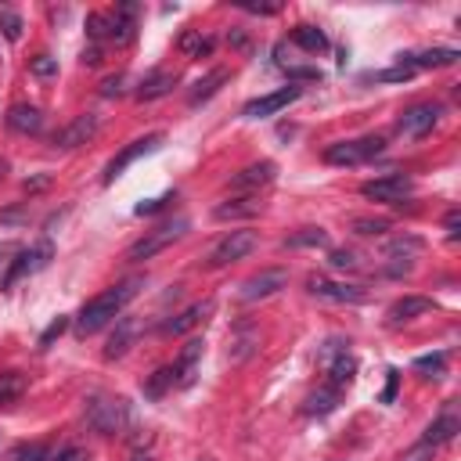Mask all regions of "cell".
I'll return each instance as SVG.
<instances>
[{
	"instance_id": "cell-1",
	"label": "cell",
	"mask_w": 461,
	"mask_h": 461,
	"mask_svg": "<svg viewBox=\"0 0 461 461\" xmlns=\"http://www.w3.org/2000/svg\"><path fill=\"white\" fill-rule=\"evenodd\" d=\"M140 285H144V277H126V281H119V285L97 292L94 299H86L83 310L76 313V331H79V335H94V331H101L108 321H115V317L126 310L130 299H137Z\"/></svg>"
},
{
	"instance_id": "cell-2",
	"label": "cell",
	"mask_w": 461,
	"mask_h": 461,
	"mask_svg": "<svg viewBox=\"0 0 461 461\" xmlns=\"http://www.w3.org/2000/svg\"><path fill=\"white\" fill-rule=\"evenodd\" d=\"M83 414H86V425H90L94 432H101V436H119V432L126 429V421H130L126 400L108 396V393H94V396L86 400Z\"/></svg>"
},
{
	"instance_id": "cell-3",
	"label": "cell",
	"mask_w": 461,
	"mask_h": 461,
	"mask_svg": "<svg viewBox=\"0 0 461 461\" xmlns=\"http://www.w3.org/2000/svg\"><path fill=\"white\" fill-rule=\"evenodd\" d=\"M187 227H191V220L187 216H176V220H166L162 227H155V230H148L140 241H133L130 249H126V259H151V256H158L162 249H169L173 241H180L184 234H187Z\"/></svg>"
},
{
	"instance_id": "cell-4",
	"label": "cell",
	"mask_w": 461,
	"mask_h": 461,
	"mask_svg": "<svg viewBox=\"0 0 461 461\" xmlns=\"http://www.w3.org/2000/svg\"><path fill=\"white\" fill-rule=\"evenodd\" d=\"M346 346H349V342H342V339H328L324 349H321L324 375H328V385H331V389H346V385L357 378V357H353Z\"/></svg>"
},
{
	"instance_id": "cell-5",
	"label": "cell",
	"mask_w": 461,
	"mask_h": 461,
	"mask_svg": "<svg viewBox=\"0 0 461 461\" xmlns=\"http://www.w3.org/2000/svg\"><path fill=\"white\" fill-rule=\"evenodd\" d=\"M385 140L382 137H357V140H335L324 148V162L331 166H360L375 155H382Z\"/></svg>"
},
{
	"instance_id": "cell-6",
	"label": "cell",
	"mask_w": 461,
	"mask_h": 461,
	"mask_svg": "<svg viewBox=\"0 0 461 461\" xmlns=\"http://www.w3.org/2000/svg\"><path fill=\"white\" fill-rule=\"evenodd\" d=\"M256 249V230H249V227H238V230H227L212 249H209V267H227V263H238V259H245L249 252Z\"/></svg>"
},
{
	"instance_id": "cell-7",
	"label": "cell",
	"mask_w": 461,
	"mask_h": 461,
	"mask_svg": "<svg viewBox=\"0 0 461 461\" xmlns=\"http://www.w3.org/2000/svg\"><path fill=\"white\" fill-rule=\"evenodd\" d=\"M50 256H54V245H50V241H36L32 249H22V252L11 259L7 274H4V288H14L22 277L40 274V270L50 263Z\"/></svg>"
},
{
	"instance_id": "cell-8",
	"label": "cell",
	"mask_w": 461,
	"mask_h": 461,
	"mask_svg": "<svg viewBox=\"0 0 461 461\" xmlns=\"http://www.w3.org/2000/svg\"><path fill=\"white\" fill-rule=\"evenodd\" d=\"M360 194L371 198V202H403L414 194V180L407 173H385V176H375L367 184H360Z\"/></svg>"
},
{
	"instance_id": "cell-9",
	"label": "cell",
	"mask_w": 461,
	"mask_h": 461,
	"mask_svg": "<svg viewBox=\"0 0 461 461\" xmlns=\"http://www.w3.org/2000/svg\"><path fill=\"white\" fill-rule=\"evenodd\" d=\"M281 288H288V270L270 267V270H259V274L245 277V281L238 285V299H241V303H259V299L277 295Z\"/></svg>"
},
{
	"instance_id": "cell-10",
	"label": "cell",
	"mask_w": 461,
	"mask_h": 461,
	"mask_svg": "<svg viewBox=\"0 0 461 461\" xmlns=\"http://www.w3.org/2000/svg\"><path fill=\"white\" fill-rule=\"evenodd\" d=\"M306 292L317 295V299H328V303H364L367 292L360 285H346V281H328L324 274H310L306 277Z\"/></svg>"
},
{
	"instance_id": "cell-11",
	"label": "cell",
	"mask_w": 461,
	"mask_h": 461,
	"mask_svg": "<svg viewBox=\"0 0 461 461\" xmlns=\"http://www.w3.org/2000/svg\"><path fill=\"white\" fill-rule=\"evenodd\" d=\"M162 140H166L162 133H148V137H137V140H130V144H126V148H122V151H119V155H115V158L104 166V184H112L115 176H122V169H126V166H133L140 155H151V151H158V148H162Z\"/></svg>"
},
{
	"instance_id": "cell-12",
	"label": "cell",
	"mask_w": 461,
	"mask_h": 461,
	"mask_svg": "<svg viewBox=\"0 0 461 461\" xmlns=\"http://www.w3.org/2000/svg\"><path fill=\"white\" fill-rule=\"evenodd\" d=\"M299 97H303V86H299V83H288V86H281V90H274V94H263V97L249 101V104L241 108V115H245V119H267V115H277L281 108H288V104L299 101Z\"/></svg>"
},
{
	"instance_id": "cell-13",
	"label": "cell",
	"mask_w": 461,
	"mask_h": 461,
	"mask_svg": "<svg viewBox=\"0 0 461 461\" xmlns=\"http://www.w3.org/2000/svg\"><path fill=\"white\" fill-rule=\"evenodd\" d=\"M436 122H439V104L421 101V104H411V108L400 112L396 130H400L403 137H425V133H432Z\"/></svg>"
},
{
	"instance_id": "cell-14",
	"label": "cell",
	"mask_w": 461,
	"mask_h": 461,
	"mask_svg": "<svg viewBox=\"0 0 461 461\" xmlns=\"http://www.w3.org/2000/svg\"><path fill=\"white\" fill-rule=\"evenodd\" d=\"M137 36V4H115V11H108V40L126 47Z\"/></svg>"
},
{
	"instance_id": "cell-15",
	"label": "cell",
	"mask_w": 461,
	"mask_h": 461,
	"mask_svg": "<svg viewBox=\"0 0 461 461\" xmlns=\"http://www.w3.org/2000/svg\"><path fill=\"white\" fill-rule=\"evenodd\" d=\"M94 133H97V115H94V112H83V115H76L68 126H61V130L54 133V148H79V144H86Z\"/></svg>"
},
{
	"instance_id": "cell-16",
	"label": "cell",
	"mask_w": 461,
	"mask_h": 461,
	"mask_svg": "<svg viewBox=\"0 0 461 461\" xmlns=\"http://www.w3.org/2000/svg\"><path fill=\"white\" fill-rule=\"evenodd\" d=\"M202 349H205L202 339H187V342H184V349H180V357H176V364H173V382H176L180 389H187V385L198 378Z\"/></svg>"
},
{
	"instance_id": "cell-17",
	"label": "cell",
	"mask_w": 461,
	"mask_h": 461,
	"mask_svg": "<svg viewBox=\"0 0 461 461\" xmlns=\"http://www.w3.org/2000/svg\"><path fill=\"white\" fill-rule=\"evenodd\" d=\"M461 54L454 50V47H432V50H418V54H400V65H407V68H447V65H454Z\"/></svg>"
},
{
	"instance_id": "cell-18",
	"label": "cell",
	"mask_w": 461,
	"mask_h": 461,
	"mask_svg": "<svg viewBox=\"0 0 461 461\" xmlns=\"http://www.w3.org/2000/svg\"><path fill=\"white\" fill-rule=\"evenodd\" d=\"M209 310H212V299H202V303H191L187 310H180L176 317H169L166 324H162V335H184V331H191V328H198L205 317H209Z\"/></svg>"
},
{
	"instance_id": "cell-19",
	"label": "cell",
	"mask_w": 461,
	"mask_h": 461,
	"mask_svg": "<svg viewBox=\"0 0 461 461\" xmlns=\"http://www.w3.org/2000/svg\"><path fill=\"white\" fill-rule=\"evenodd\" d=\"M274 173H277V166L274 162H252V166H245L234 180H230V187L234 191H259V187H267L270 180H274Z\"/></svg>"
},
{
	"instance_id": "cell-20",
	"label": "cell",
	"mask_w": 461,
	"mask_h": 461,
	"mask_svg": "<svg viewBox=\"0 0 461 461\" xmlns=\"http://www.w3.org/2000/svg\"><path fill=\"white\" fill-rule=\"evenodd\" d=\"M432 310H436V303L429 295H403L389 306V324H403V321H414V317L432 313Z\"/></svg>"
},
{
	"instance_id": "cell-21",
	"label": "cell",
	"mask_w": 461,
	"mask_h": 461,
	"mask_svg": "<svg viewBox=\"0 0 461 461\" xmlns=\"http://www.w3.org/2000/svg\"><path fill=\"white\" fill-rule=\"evenodd\" d=\"M173 86H176V76L166 72V68H155L151 76L140 79V86H137V101H158V97L173 94Z\"/></svg>"
},
{
	"instance_id": "cell-22",
	"label": "cell",
	"mask_w": 461,
	"mask_h": 461,
	"mask_svg": "<svg viewBox=\"0 0 461 461\" xmlns=\"http://www.w3.org/2000/svg\"><path fill=\"white\" fill-rule=\"evenodd\" d=\"M7 126L14 133H40L43 130V112L36 104H14V108H7Z\"/></svg>"
},
{
	"instance_id": "cell-23",
	"label": "cell",
	"mask_w": 461,
	"mask_h": 461,
	"mask_svg": "<svg viewBox=\"0 0 461 461\" xmlns=\"http://www.w3.org/2000/svg\"><path fill=\"white\" fill-rule=\"evenodd\" d=\"M461 432V418H457V411H443L429 429H425V443H432V447H439V443H450L454 436Z\"/></svg>"
},
{
	"instance_id": "cell-24",
	"label": "cell",
	"mask_w": 461,
	"mask_h": 461,
	"mask_svg": "<svg viewBox=\"0 0 461 461\" xmlns=\"http://www.w3.org/2000/svg\"><path fill=\"white\" fill-rule=\"evenodd\" d=\"M292 43L303 47L306 54L328 50V36H324V29H317V25H295V29H292Z\"/></svg>"
},
{
	"instance_id": "cell-25",
	"label": "cell",
	"mask_w": 461,
	"mask_h": 461,
	"mask_svg": "<svg viewBox=\"0 0 461 461\" xmlns=\"http://www.w3.org/2000/svg\"><path fill=\"white\" fill-rule=\"evenodd\" d=\"M339 407V389H331V385H324V389H317V393H310L306 400H303V414H331Z\"/></svg>"
},
{
	"instance_id": "cell-26",
	"label": "cell",
	"mask_w": 461,
	"mask_h": 461,
	"mask_svg": "<svg viewBox=\"0 0 461 461\" xmlns=\"http://www.w3.org/2000/svg\"><path fill=\"white\" fill-rule=\"evenodd\" d=\"M259 212V202L249 194V198H230L223 205H216V220H245V216H256Z\"/></svg>"
},
{
	"instance_id": "cell-27",
	"label": "cell",
	"mask_w": 461,
	"mask_h": 461,
	"mask_svg": "<svg viewBox=\"0 0 461 461\" xmlns=\"http://www.w3.org/2000/svg\"><path fill=\"white\" fill-rule=\"evenodd\" d=\"M25 393V375L22 371H0V407L22 400Z\"/></svg>"
},
{
	"instance_id": "cell-28",
	"label": "cell",
	"mask_w": 461,
	"mask_h": 461,
	"mask_svg": "<svg viewBox=\"0 0 461 461\" xmlns=\"http://www.w3.org/2000/svg\"><path fill=\"white\" fill-rule=\"evenodd\" d=\"M130 342H133V321H126V317H119V331L108 339V346H104V357L108 360H115V357H122L126 349H130Z\"/></svg>"
},
{
	"instance_id": "cell-29",
	"label": "cell",
	"mask_w": 461,
	"mask_h": 461,
	"mask_svg": "<svg viewBox=\"0 0 461 461\" xmlns=\"http://www.w3.org/2000/svg\"><path fill=\"white\" fill-rule=\"evenodd\" d=\"M7 461H54V450L47 443H18L11 447Z\"/></svg>"
},
{
	"instance_id": "cell-30",
	"label": "cell",
	"mask_w": 461,
	"mask_h": 461,
	"mask_svg": "<svg viewBox=\"0 0 461 461\" xmlns=\"http://www.w3.org/2000/svg\"><path fill=\"white\" fill-rule=\"evenodd\" d=\"M220 83H227V68H212L205 79H198V83H194V90H191V104H198V101L212 97V94L220 90Z\"/></svg>"
},
{
	"instance_id": "cell-31",
	"label": "cell",
	"mask_w": 461,
	"mask_h": 461,
	"mask_svg": "<svg viewBox=\"0 0 461 461\" xmlns=\"http://www.w3.org/2000/svg\"><path fill=\"white\" fill-rule=\"evenodd\" d=\"M285 245H292V249H328V234L321 230V227H303L299 234H292Z\"/></svg>"
},
{
	"instance_id": "cell-32",
	"label": "cell",
	"mask_w": 461,
	"mask_h": 461,
	"mask_svg": "<svg viewBox=\"0 0 461 461\" xmlns=\"http://www.w3.org/2000/svg\"><path fill=\"white\" fill-rule=\"evenodd\" d=\"M180 50H187V54L202 58V54H209V50H212V40H209V36H202V32H184V36H180Z\"/></svg>"
},
{
	"instance_id": "cell-33",
	"label": "cell",
	"mask_w": 461,
	"mask_h": 461,
	"mask_svg": "<svg viewBox=\"0 0 461 461\" xmlns=\"http://www.w3.org/2000/svg\"><path fill=\"white\" fill-rule=\"evenodd\" d=\"M169 385H176V382H173V367H158V371H155V375L148 378L144 393H148V396H162V393H166Z\"/></svg>"
},
{
	"instance_id": "cell-34",
	"label": "cell",
	"mask_w": 461,
	"mask_h": 461,
	"mask_svg": "<svg viewBox=\"0 0 461 461\" xmlns=\"http://www.w3.org/2000/svg\"><path fill=\"white\" fill-rule=\"evenodd\" d=\"M29 72H32L36 79H50V76H58V58H50V54H36V58L29 61Z\"/></svg>"
},
{
	"instance_id": "cell-35",
	"label": "cell",
	"mask_w": 461,
	"mask_h": 461,
	"mask_svg": "<svg viewBox=\"0 0 461 461\" xmlns=\"http://www.w3.org/2000/svg\"><path fill=\"white\" fill-rule=\"evenodd\" d=\"M353 230L375 238V234H385V230H389V220H382V216H378V220H375V216H357V220H353Z\"/></svg>"
},
{
	"instance_id": "cell-36",
	"label": "cell",
	"mask_w": 461,
	"mask_h": 461,
	"mask_svg": "<svg viewBox=\"0 0 461 461\" xmlns=\"http://www.w3.org/2000/svg\"><path fill=\"white\" fill-rule=\"evenodd\" d=\"M328 263H331L335 270H357V267H360V256H357V252H349V249H331Z\"/></svg>"
},
{
	"instance_id": "cell-37",
	"label": "cell",
	"mask_w": 461,
	"mask_h": 461,
	"mask_svg": "<svg viewBox=\"0 0 461 461\" xmlns=\"http://www.w3.org/2000/svg\"><path fill=\"white\" fill-rule=\"evenodd\" d=\"M443 367H447V353H425V357L414 360V371H425V375H429V371L439 375Z\"/></svg>"
},
{
	"instance_id": "cell-38",
	"label": "cell",
	"mask_w": 461,
	"mask_h": 461,
	"mask_svg": "<svg viewBox=\"0 0 461 461\" xmlns=\"http://www.w3.org/2000/svg\"><path fill=\"white\" fill-rule=\"evenodd\" d=\"M86 32H90V40H108V14L94 11V14L86 18Z\"/></svg>"
},
{
	"instance_id": "cell-39",
	"label": "cell",
	"mask_w": 461,
	"mask_h": 461,
	"mask_svg": "<svg viewBox=\"0 0 461 461\" xmlns=\"http://www.w3.org/2000/svg\"><path fill=\"white\" fill-rule=\"evenodd\" d=\"M0 29H4L7 40H18V36H22V18H18L14 11L4 7V11H0Z\"/></svg>"
},
{
	"instance_id": "cell-40",
	"label": "cell",
	"mask_w": 461,
	"mask_h": 461,
	"mask_svg": "<svg viewBox=\"0 0 461 461\" xmlns=\"http://www.w3.org/2000/svg\"><path fill=\"white\" fill-rule=\"evenodd\" d=\"M432 457H436V447H432V443H425V439L400 454V461H432Z\"/></svg>"
},
{
	"instance_id": "cell-41",
	"label": "cell",
	"mask_w": 461,
	"mask_h": 461,
	"mask_svg": "<svg viewBox=\"0 0 461 461\" xmlns=\"http://www.w3.org/2000/svg\"><path fill=\"white\" fill-rule=\"evenodd\" d=\"M173 198H176V194H173V191H166V194H158V198H148V202L133 205V212H137V216H151V212H158V209H162L166 202H173Z\"/></svg>"
},
{
	"instance_id": "cell-42",
	"label": "cell",
	"mask_w": 461,
	"mask_h": 461,
	"mask_svg": "<svg viewBox=\"0 0 461 461\" xmlns=\"http://www.w3.org/2000/svg\"><path fill=\"white\" fill-rule=\"evenodd\" d=\"M65 328H68V317H54V321L47 324V331L40 335V349H47L54 339H61V331H65Z\"/></svg>"
},
{
	"instance_id": "cell-43",
	"label": "cell",
	"mask_w": 461,
	"mask_h": 461,
	"mask_svg": "<svg viewBox=\"0 0 461 461\" xmlns=\"http://www.w3.org/2000/svg\"><path fill=\"white\" fill-rule=\"evenodd\" d=\"M411 76H414V68H407V65H396V68L375 72V79H382V83H403V79H411Z\"/></svg>"
},
{
	"instance_id": "cell-44",
	"label": "cell",
	"mask_w": 461,
	"mask_h": 461,
	"mask_svg": "<svg viewBox=\"0 0 461 461\" xmlns=\"http://www.w3.org/2000/svg\"><path fill=\"white\" fill-rule=\"evenodd\" d=\"M54 461H90V450L86 447H65L54 454Z\"/></svg>"
},
{
	"instance_id": "cell-45",
	"label": "cell",
	"mask_w": 461,
	"mask_h": 461,
	"mask_svg": "<svg viewBox=\"0 0 461 461\" xmlns=\"http://www.w3.org/2000/svg\"><path fill=\"white\" fill-rule=\"evenodd\" d=\"M385 375H389V382H385V393H382V400H385V403H393V396H396V385H400V371H396V367H389Z\"/></svg>"
},
{
	"instance_id": "cell-46",
	"label": "cell",
	"mask_w": 461,
	"mask_h": 461,
	"mask_svg": "<svg viewBox=\"0 0 461 461\" xmlns=\"http://www.w3.org/2000/svg\"><path fill=\"white\" fill-rule=\"evenodd\" d=\"M101 94H104V97H115V94H122V76H108V79L101 83Z\"/></svg>"
},
{
	"instance_id": "cell-47",
	"label": "cell",
	"mask_w": 461,
	"mask_h": 461,
	"mask_svg": "<svg viewBox=\"0 0 461 461\" xmlns=\"http://www.w3.org/2000/svg\"><path fill=\"white\" fill-rule=\"evenodd\" d=\"M457 223H461V212H457V209H450V212H447V220H443V227H447V234H450V238H457Z\"/></svg>"
},
{
	"instance_id": "cell-48",
	"label": "cell",
	"mask_w": 461,
	"mask_h": 461,
	"mask_svg": "<svg viewBox=\"0 0 461 461\" xmlns=\"http://www.w3.org/2000/svg\"><path fill=\"white\" fill-rule=\"evenodd\" d=\"M97 61H101V50H97V47L83 50V65H97Z\"/></svg>"
},
{
	"instance_id": "cell-49",
	"label": "cell",
	"mask_w": 461,
	"mask_h": 461,
	"mask_svg": "<svg viewBox=\"0 0 461 461\" xmlns=\"http://www.w3.org/2000/svg\"><path fill=\"white\" fill-rule=\"evenodd\" d=\"M130 461H151V454H144V450H137V454H133Z\"/></svg>"
},
{
	"instance_id": "cell-50",
	"label": "cell",
	"mask_w": 461,
	"mask_h": 461,
	"mask_svg": "<svg viewBox=\"0 0 461 461\" xmlns=\"http://www.w3.org/2000/svg\"><path fill=\"white\" fill-rule=\"evenodd\" d=\"M4 252H11V245H7V241H0V256H4Z\"/></svg>"
}]
</instances>
